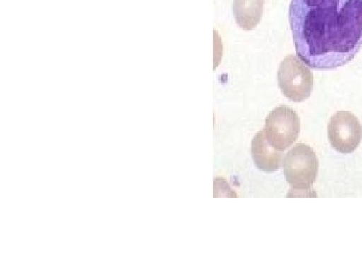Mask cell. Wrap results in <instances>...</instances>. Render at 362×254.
<instances>
[{"instance_id": "cell-1", "label": "cell", "mask_w": 362, "mask_h": 254, "mask_svg": "<svg viewBox=\"0 0 362 254\" xmlns=\"http://www.w3.org/2000/svg\"><path fill=\"white\" fill-rule=\"evenodd\" d=\"M290 25L298 56L312 69L349 64L362 46V0H292Z\"/></svg>"}, {"instance_id": "cell-2", "label": "cell", "mask_w": 362, "mask_h": 254, "mask_svg": "<svg viewBox=\"0 0 362 254\" xmlns=\"http://www.w3.org/2000/svg\"><path fill=\"white\" fill-rule=\"evenodd\" d=\"M279 87L285 97L294 102H303L310 97L314 76L308 66L298 56H286L280 64Z\"/></svg>"}, {"instance_id": "cell-3", "label": "cell", "mask_w": 362, "mask_h": 254, "mask_svg": "<svg viewBox=\"0 0 362 254\" xmlns=\"http://www.w3.org/2000/svg\"><path fill=\"white\" fill-rule=\"evenodd\" d=\"M318 159L308 145H296L284 159L283 169L287 182L296 190H308L317 179Z\"/></svg>"}, {"instance_id": "cell-4", "label": "cell", "mask_w": 362, "mask_h": 254, "mask_svg": "<svg viewBox=\"0 0 362 254\" xmlns=\"http://www.w3.org/2000/svg\"><path fill=\"white\" fill-rule=\"evenodd\" d=\"M264 131L268 143L276 150L284 152L299 137L300 119L293 109L279 106L266 118Z\"/></svg>"}, {"instance_id": "cell-5", "label": "cell", "mask_w": 362, "mask_h": 254, "mask_svg": "<svg viewBox=\"0 0 362 254\" xmlns=\"http://www.w3.org/2000/svg\"><path fill=\"white\" fill-rule=\"evenodd\" d=\"M328 136L332 146L339 153H353L362 139L360 120L349 111L336 112L329 120Z\"/></svg>"}, {"instance_id": "cell-6", "label": "cell", "mask_w": 362, "mask_h": 254, "mask_svg": "<svg viewBox=\"0 0 362 254\" xmlns=\"http://www.w3.org/2000/svg\"><path fill=\"white\" fill-rule=\"evenodd\" d=\"M251 153L255 164L262 171L274 172L281 166L282 151L276 150L268 143L264 131L255 134L252 140Z\"/></svg>"}, {"instance_id": "cell-7", "label": "cell", "mask_w": 362, "mask_h": 254, "mask_svg": "<svg viewBox=\"0 0 362 254\" xmlns=\"http://www.w3.org/2000/svg\"><path fill=\"white\" fill-rule=\"evenodd\" d=\"M264 0H233V11L238 26L252 30L257 26L264 13Z\"/></svg>"}]
</instances>
